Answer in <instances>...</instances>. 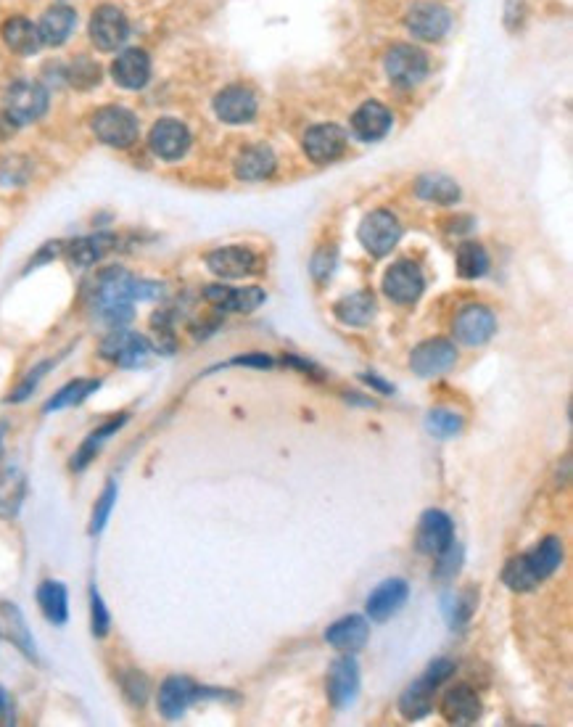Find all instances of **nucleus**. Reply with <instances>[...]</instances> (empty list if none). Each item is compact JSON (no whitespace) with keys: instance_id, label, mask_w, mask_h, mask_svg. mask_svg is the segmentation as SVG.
I'll use <instances>...</instances> for the list:
<instances>
[{"instance_id":"1","label":"nucleus","mask_w":573,"mask_h":727,"mask_svg":"<svg viewBox=\"0 0 573 727\" xmlns=\"http://www.w3.org/2000/svg\"><path fill=\"white\" fill-rule=\"evenodd\" d=\"M162 294V283L143 281L122 268H109L98 273L93 283L90 307L98 323L109 328H125L135 318V302L162 299Z\"/></svg>"},{"instance_id":"2","label":"nucleus","mask_w":573,"mask_h":727,"mask_svg":"<svg viewBox=\"0 0 573 727\" xmlns=\"http://www.w3.org/2000/svg\"><path fill=\"white\" fill-rule=\"evenodd\" d=\"M90 127L101 143L111 146V149H130L138 141V117L130 109L122 106H103L93 114Z\"/></svg>"},{"instance_id":"3","label":"nucleus","mask_w":573,"mask_h":727,"mask_svg":"<svg viewBox=\"0 0 573 727\" xmlns=\"http://www.w3.org/2000/svg\"><path fill=\"white\" fill-rule=\"evenodd\" d=\"M212 693H222V690L201 688V685H196L191 677L185 675H169L162 683V688H159L156 704H159V714H162L164 720L177 722L196 701L212 696Z\"/></svg>"},{"instance_id":"4","label":"nucleus","mask_w":573,"mask_h":727,"mask_svg":"<svg viewBox=\"0 0 573 727\" xmlns=\"http://www.w3.org/2000/svg\"><path fill=\"white\" fill-rule=\"evenodd\" d=\"M357 236H360V244L365 246V252H370L373 257H386L399 244L402 225H399L397 215L389 212V209H375L362 220Z\"/></svg>"},{"instance_id":"5","label":"nucleus","mask_w":573,"mask_h":727,"mask_svg":"<svg viewBox=\"0 0 573 727\" xmlns=\"http://www.w3.org/2000/svg\"><path fill=\"white\" fill-rule=\"evenodd\" d=\"M423 291H426V278H423V270H420L418 262L399 260L383 275V294L394 305H415L423 297Z\"/></svg>"},{"instance_id":"6","label":"nucleus","mask_w":573,"mask_h":727,"mask_svg":"<svg viewBox=\"0 0 573 727\" xmlns=\"http://www.w3.org/2000/svg\"><path fill=\"white\" fill-rule=\"evenodd\" d=\"M48 109V90L40 82L19 80L6 90V117L14 125H30Z\"/></svg>"},{"instance_id":"7","label":"nucleus","mask_w":573,"mask_h":727,"mask_svg":"<svg viewBox=\"0 0 573 727\" xmlns=\"http://www.w3.org/2000/svg\"><path fill=\"white\" fill-rule=\"evenodd\" d=\"M457 363V347L449 339H426L410 352V371L420 379H436L452 371Z\"/></svg>"},{"instance_id":"8","label":"nucleus","mask_w":573,"mask_h":727,"mask_svg":"<svg viewBox=\"0 0 573 727\" xmlns=\"http://www.w3.org/2000/svg\"><path fill=\"white\" fill-rule=\"evenodd\" d=\"M151 349L154 347H151L146 336L114 328V334L103 339L98 352H101L103 360H109V363L119 365V368H140L151 357Z\"/></svg>"},{"instance_id":"9","label":"nucleus","mask_w":573,"mask_h":727,"mask_svg":"<svg viewBox=\"0 0 573 727\" xmlns=\"http://www.w3.org/2000/svg\"><path fill=\"white\" fill-rule=\"evenodd\" d=\"M325 690H328V701L336 709L354 704V698L360 693V664L354 659V653H344L333 661L325 677Z\"/></svg>"},{"instance_id":"10","label":"nucleus","mask_w":573,"mask_h":727,"mask_svg":"<svg viewBox=\"0 0 573 727\" xmlns=\"http://www.w3.org/2000/svg\"><path fill=\"white\" fill-rule=\"evenodd\" d=\"M452 331L465 347H484L497 334V315L484 305H468L455 315Z\"/></svg>"},{"instance_id":"11","label":"nucleus","mask_w":573,"mask_h":727,"mask_svg":"<svg viewBox=\"0 0 573 727\" xmlns=\"http://www.w3.org/2000/svg\"><path fill=\"white\" fill-rule=\"evenodd\" d=\"M455 542V524L447 513L439 508H428L418 521V532H415V550L420 556H439L441 550H447Z\"/></svg>"},{"instance_id":"12","label":"nucleus","mask_w":573,"mask_h":727,"mask_svg":"<svg viewBox=\"0 0 573 727\" xmlns=\"http://www.w3.org/2000/svg\"><path fill=\"white\" fill-rule=\"evenodd\" d=\"M386 75L399 88H412L428 75V56L418 45H394L386 53Z\"/></svg>"},{"instance_id":"13","label":"nucleus","mask_w":573,"mask_h":727,"mask_svg":"<svg viewBox=\"0 0 573 727\" xmlns=\"http://www.w3.org/2000/svg\"><path fill=\"white\" fill-rule=\"evenodd\" d=\"M148 146L164 162H177V159H183L188 154V149H191V133H188V127L180 119H159L151 127Z\"/></svg>"},{"instance_id":"14","label":"nucleus","mask_w":573,"mask_h":727,"mask_svg":"<svg viewBox=\"0 0 573 727\" xmlns=\"http://www.w3.org/2000/svg\"><path fill=\"white\" fill-rule=\"evenodd\" d=\"M130 35L127 16L117 6H101L90 16V38L98 51H117Z\"/></svg>"},{"instance_id":"15","label":"nucleus","mask_w":573,"mask_h":727,"mask_svg":"<svg viewBox=\"0 0 573 727\" xmlns=\"http://www.w3.org/2000/svg\"><path fill=\"white\" fill-rule=\"evenodd\" d=\"M449 27H452V14L434 0L415 3L407 14V30L418 40H441Z\"/></svg>"},{"instance_id":"16","label":"nucleus","mask_w":573,"mask_h":727,"mask_svg":"<svg viewBox=\"0 0 573 727\" xmlns=\"http://www.w3.org/2000/svg\"><path fill=\"white\" fill-rule=\"evenodd\" d=\"M344 151H346V130L344 127L333 125V122H323V125L309 127L307 135H304V154H307L315 164L336 162Z\"/></svg>"},{"instance_id":"17","label":"nucleus","mask_w":573,"mask_h":727,"mask_svg":"<svg viewBox=\"0 0 573 727\" xmlns=\"http://www.w3.org/2000/svg\"><path fill=\"white\" fill-rule=\"evenodd\" d=\"M481 714H484V706H481V698H478V693L471 685H455L441 698V717L449 725H476L481 720Z\"/></svg>"},{"instance_id":"18","label":"nucleus","mask_w":573,"mask_h":727,"mask_svg":"<svg viewBox=\"0 0 573 727\" xmlns=\"http://www.w3.org/2000/svg\"><path fill=\"white\" fill-rule=\"evenodd\" d=\"M204 297L209 305H214L222 312H254L257 307L265 305L267 291L259 286H243V289H233V286H222V283H212L206 286Z\"/></svg>"},{"instance_id":"19","label":"nucleus","mask_w":573,"mask_h":727,"mask_svg":"<svg viewBox=\"0 0 573 727\" xmlns=\"http://www.w3.org/2000/svg\"><path fill=\"white\" fill-rule=\"evenodd\" d=\"M407 595H410V585H407L405 579L399 577L383 579L381 585L375 587L373 593L368 595V601H365V614H368V619H373V622H389L391 616L405 606Z\"/></svg>"},{"instance_id":"20","label":"nucleus","mask_w":573,"mask_h":727,"mask_svg":"<svg viewBox=\"0 0 573 727\" xmlns=\"http://www.w3.org/2000/svg\"><path fill=\"white\" fill-rule=\"evenodd\" d=\"M370 640V622L368 616L349 614L341 616L325 630V643L336 648L338 653H357L368 646Z\"/></svg>"},{"instance_id":"21","label":"nucleus","mask_w":573,"mask_h":727,"mask_svg":"<svg viewBox=\"0 0 573 727\" xmlns=\"http://www.w3.org/2000/svg\"><path fill=\"white\" fill-rule=\"evenodd\" d=\"M257 96L243 85H230L214 96V114L228 125H243L257 117Z\"/></svg>"},{"instance_id":"22","label":"nucleus","mask_w":573,"mask_h":727,"mask_svg":"<svg viewBox=\"0 0 573 727\" xmlns=\"http://www.w3.org/2000/svg\"><path fill=\"white\" fill-rule=\"evenodd\" d=\"M206 268L225 281H236V278H246V275L254 273L257 254L246 246H222V249L206 254Z\"/></svg>"},{"instance_id":"23","label":"nucleus","mask_w":573,"mask_h":727,"mask_svg":"<svg viewBox=\"0 0 573 727\" xmlns=\"http://www.w3.org/2000/svg\"><path fill=\"white\" fill-rule=\"evenodd\" d=\"M111 77L117 82L119 88L125 90H140L146 88L148 77H151V59L146 51L140 48H127L117 56L114 67H111Z\"/></svg>"},{"instance_id":"24","label":"nucleus","mask_w":573,"mask_h":727,"mask_svg":"<svg viewBox=\"0 0 573 727\" xmlns=\"http://www.w3.org/2000/svg\"><path fill=\"white\" fill-rule=\"evenodd\" d=\"M391 112L381 101H365V104L352 114V133L360 138L362 143H375L381 141L383 135L391 130Z\"/></svg>"},{"instance_id":"25","label":"nucleus","mask_w":573,"mask_h":727,"mask_svg":"<svg viewBox=\"0 0 573 727\" xmlns=\"http://www.w3.org/2000/svg\"><path fill=\"white\" fill-rule=\"evenodd\" d=\"M0 638L8 640L11 646L19 648L30 661H37V648L35 640H32L30 627L24 622L19 606H14V603L8 601L0 603Z\"/></svg>"},{"instance_id":"26","label":"nucleus","mask_w":573,"mask_h":727,"mask_svg":"<svg viewBox=\"0 0 573 727\" xmlns=\"http://www.w3.org/2000/svg\"><path fill=\"white\" fill-rule=\"evenodd\" d=\"M436 685L428 680L426 675H420L415 683L407 685L399 696V714L407 722H420L426 720L428 714L434 712V698H436Z\"/></svg>"},{"instance_id":"27","label":"nucleus","mask_w":573,"mask_h":727,"mask_svg":"<svg viewBox=\"0 0 573 727\" xmlns=\"http://www.w3.org/2000/svg\"><path fill=\"white\" fill-rule=\"evenodd\" d=\"M27 498V476L19 463H0V519H14Z\"/></svg>"},{"instance_id":"28","label":"nucleus","mask_w":573,"mask_h":727,"mask_svg":"<svg viewBox=\"0 0 573 727\" xmlns=\"http://www.w3.org/2000/svg\"><path fill=\"white\" fill-rule=\"evenodd\" d=\"M375 312H378V305H375V297L370 291H354V294H346L333 305V315H336L344 326L352 328H365L375 320Z\"/></svg>"},{"instance_id":"29","label":"nucleus","mask_w":573,"mask_h":727,"mask_svg":"<svg viewBox=\"0 0 573 727\" xmlns=\"http://www.w3.org/2000/svg\"><path fill=\"white\" fill-rule=\"evenodd\" d=\"M275 164L278 162H275V154H272L270 146H265V143H257V146H249V149H243L241 154L236 156L233 170H236L238 180L257 183V180L270 178L272 172H275Z\"/></svg>"},{"instance_id":"30","label":"nucleus","mask_w":573,"mask_h":727,"mask_svg":"<svg viewBox=\"0 0 573 727\" xmlns=\"http://www.w3.org/2000/svg\"><path fill=\"white\" fill-rule=\"evenodd\" d=\"M114 246H117V236L114 233H90V236L69 241L67 257L74 265H80V268H90L98 260H103Z\"/></svg>"},{"instance_id":"31","label":"nucleus","mask_w":573,"mask_h":727,"mask_svg":"<svg viewBox=\"0 0 573 727\" xmlns=\"http://www.w3.org/2000/svg\"><path fill=\"white\" fill-rule=\"evenodd\" d=\"M77 27V14H74L69 6H53L48 8L37 24V32H40V43L45 45H64L67 38L74 32Z\"/></svg>"},{"instance_id":"32","label":"nucleus","mask_w":573,"mask_h":727,"mask_svg":"<svg viewBox=\"0 0 573 727\" xmlns=\"http://www.w3.org/2000/svg\"><path fill=\"white\" fill-rule=\"evenodd\" d=\"M478 609V587H465L460 593H449L441 598V614L449 630H463Z\"/></svg>"},{"instance_id":"33","label":"nucleus","mask_w":573,"mask_h":727,"mask_svg":"<svg viewBox=\"0 0 573 727\" xmlns=\"http://www.w3.org/2000/svg\"><path fill=\"white\" fill-rule=\"evenodd\" d=\"M127 421H130V416H127V413H119V416L109 418V421L103 423V426H98V429L93 431V434H90V437L85 439V442H82L80 450L74 453V458H72V471H82V468H88V463H93V458H96V455L101 453L103 442H106V439H109L111 434H117V431L122 429V426H125Z\"/></svg>"},{"instance_id":"34","label":"nucleus","mask_w":573,"mask_h":727,"mask_svg":"<svg viewBox=\"0 0 573 727\" xmlns=\"http://www.w3.org/2000/svg\"><path fill=\"white\" fill-rule=\"evenodd\" d=\"M37 603H40V611L45 614V619L51 624H67L69 619V593L67 587L56 582V579H48L43 585L37 587Z\"/></svg>"},{"instance_id":"35","label":"nucleus","mask_w":573,"mask_h":727,"mask_svg":"<svg viewBox=\"0 0 573 727\" xmlns=\"http://www.w3.org/2000/svg\"><path fill=\"white\" fill-rule=\"evenodd\" d=\"M3 40H6V45L11 48L14 53H19V56H32V53H37V48H40V32H37L35 24L30 22V19H24V16H14V19H8L6 24H3Z\"/></svg>"},{"instance_id":"36","label":"nucleus","mask_w":573,"mask_h":727,"mask_svg":"<svg viewBox=\"0 0 573 727\" xmlns=\"http://www.w3.org/2000/svg\"><path fill=\"white\" fill-rule=\"evenodd\" d=\"M415 193L423 201L439 204V207H452L460 201V186L447 175H423L415 183Z\"/></svg>"},{"instance_id":"37","label":"nucleus","mask_w":573,"mask_h":727,"mask_svg":"<svg viewBox=\"0 0 573 727\" xmlns=\"http://www.w3.org/2000/svg\"><path fill=\"white\" fill-rule=\"evenodd\" d=\"M98 389H101V379H74L69 381L64 389H59V392L53 394L43 410L45 413H59V410L82 405V402L88 400L93 392H98Z\"/></svg>"},{"instance_id":"38","label":"nucleus","mask_w":573,"mask_h":727,"mask_svg":"<svg viewBox=\"0 0 573 727\" xmlns=\"http://www.w3.org/2000/svg\"><path fill=\"white\" fill-rule=\"evenodd\" d=\"M526 556H529L534 572H537L539 579L544 582V579L558 572L560 564H563V542H560V537L555 535L544 537L537 548H531Z\"/></svg>"},{"instance_id":"39","label":"nucleus","mask_w":573,"mask_h":727,"mask_svg":"<svg viewBox=\"0 0 573 727\" xmlns=\"http://www.w3.org/2000/svg\"><path fill=\"white\" fill-rule=\"evenodd\" d=\"M502 582H505L513 593H531V590H537V587L542 585V579H539V574L534 572V566H531L526 553H523V556H513L507 561L505 569H502Z\"/></svg>"},{"instance_id":"40","label":"nucleus","mask_w":573,"mask_h":727,"mask_svg":"<svg viewBox=\"0 0 573 727\" xmlns=\"http://www.w3.org/2000/svg\"><path fill=\"white\" fill-rule=\"evenodd\" d=\"M455 265L460 278H465V281H476V278L486 275V270H489V254H486L484 246L476 244V241H465V244L457 246Z\"/></svg>"},{"instance_id":"41","label":"nucleus","mask_w":573,"mask_h":727,"mask_svg":"<svg viewBox=\"0 0 573 727\" xmlns=\"http://www.w3.org/2000/svg\"><path fill=\"white\" fill-rule=\"evenodd\" d=\"M465 429V421L460 413H452V410L434 408L426 416V431L436 439H455L460 437Z\"/></svg>"},{"instance_id":"42","label":"nucleus","mask_w":573,"mask_h":727,"mask_svg":"<svg viewBox=\"0 0 573 727\" xmlns=\"http://www.w3.org/2000/svg\"><path fill=\"white\" fill-rule=\"evenodd\" d=\"M436 558V566H434V579L436 582H452V579L457 577V572H460V566H463V545H457V542H452L447 550H441L439 556Z\"/></svg>"},{"instance_id":"43","label":"nucleus","mask_w":573,"mask_h":727,"mask_svg":"<svg viewBox=\"0 0 573 727\" xmlns=\"http://www.w3.org/2000/svg\"><path fill=\"white\" fill-rule=\"evenodd\" d=\"M338 265V249L336 246H320L315 254H312V260H309V273L315 278L317 283H325L331 281L333 270Z\"/></svg>"},{"instance_id":"44","label":"nucleus","mask_w":573,"mask_h":727,"mask_svg":"<svg viewBox=\"0 0 573 727\" xmlns=\"http://www.w3.org/2000/svg\"><path fill=\"white\" fill-rule=\"evenodd\" d=\"M117 505V484L109 482L106 490L101 492V498L96 500V508H93V519H90V535H101L103 527L109 524L111 508Z\"/></svg>"},{"instance_id":"45","label":"nucleus","mask_w":573,"mask_h":727,"mask_svg":"<svg viewBox=\"0 0 573 727\" xmlns=\"http://www.w3.org/2000/svg\"><path fill=\"white\" fill-rule=\"evenodd\" d=\"M90 630L96 638H106L111 630V616L96 585H90Z\"/></svg>"},{"instance_id":"46","label":"nucleus","mask_w":573,"mask_h":727,"mask_svg":"<svg viewBox=\"0 0 573 727\" xmlns=\"http://www.w3.org/2000/svg\"><path fill=\"white\" fill-rule=\"evenodd\" d=\"M53 365H56V360H45V363L35 365V368H32V371L27 373V376H24L22 384L16 386L14 392H11V397H8V402H14V405H16V402H24V400H27V397H32V392H35V389H37V384H40V379H43L45 373L51 371Z\"/></svg>"},{"instance_id":"47","label":"nucleus","mask_w":573,"mask_h":727,"mask_svg":"<svg viewBox=\"0 0 573 727\" xmlns=\"http://www.w3.org/2000/svg\"><path fill=\"white\" fill-rule=\"evenodd\" d=\"M275 360L270 355H262V352H251V355H236L225 360V363L214 365L209 368L206 373H217V371H225V368H257V371H270Z\"/></svg>"},{"instance_id":"48","label":"nucleus","mask_w":573,"mask_h":727,"mask_svg":"<svg viewBox=\"0 0 573 727\" xmlns=\"http://www.w3.org/2000/svg\"><path fill=\"white\" fill-rule=\"evenodd\" d=\"M69 80H72V85H77V88H93L98 80H101V69H98V64H93L90 59H77L69 67Z\"/></svg>"},{"instance_id":"49","label":"nucleus","mask_w":573,"mask_h":727,"mask_svg":"<svg viewBox=\"0 0 573 727\" xmlns=\"http://www.w3.org/2000/svg\"><path fill=\"white\" fill-rule=\"evenodd\" d=\"M122 688H125L127 701H133L135 706L146 704V698H148L146 675H140V672H130V675L122 677Z\"/></svg>"},{"instance_id":"50","label":"nucleus","mask_w":573,"mask_h":727,"mask_svg":"<svg viewBox=\"0 0 573 727\" xmlns=\"http://www.w3.org/2000/svg\"><path fill=\"white\" fill-rule=\"evenodd\" d=\"M455 672H457V664H455V661L447 659V656H441V659H434V661H431V664H428V669H426V672H423V675H426L428 680H431V683H434L436 688H439V685L441 683H447L449 677L455 675Z\"/></svg>"},{"instance_id":"51","label":"nucleus","mask_w":573,"mask_h":727,"mask_svg":"<svg viewBox=\"0 0 573 727\" xmlns=\"http://www.w3.org/2000/svg\"><path fill=\"white\" fill-rule=\"evenodd\" d=\"M283 365L288 368H294V371L304 373L307 379H315V381H323L325 379V371L320 368L317 363L307 360V357H299V355H283Z\"/></svg>"},{"instance_id":"52","label":"nucleus","mask_w":573,"mask_h":727,"mask_svg":"<svg viewBox=\"0 0 573 727\" xmlns=\"http://www.w3.org/2000/svg\"><path fill=\"white\" fill-rule=\"evenodd\" d=\"M360 379L365 381V384H368V386H373V389H378V392H381L383 397H391V394H394V386L386 384V379H381V376H375V373H362Z\"/></svg>"},{"instance_id":"53","label":"nucleus","mask_w":573,"mask_h":727,"mask_svg":"<svg viewBox=\"0 0 573 727\" xmlns=\"http://www.w3.org/2000/svg\"><path fill=\"white\" fill-rule=\"evenodd\" d=\"M14 722V712H11V701H8V693L0 688V725H11Z\"/></svg>"},{"instance_id":"54","label":"nucleus","mask_w":573,"mask_h":727,"mask_svg":"<svg viewBox=\"0 0 573 727\" xmlns=\"http://www.w3.org/2000/svg\"><path fill=\"white\" fill-rule=\"evenodd\" d=\"M8 434V421H0V458H3V442Z\"/></svg>"}]
</instances>
